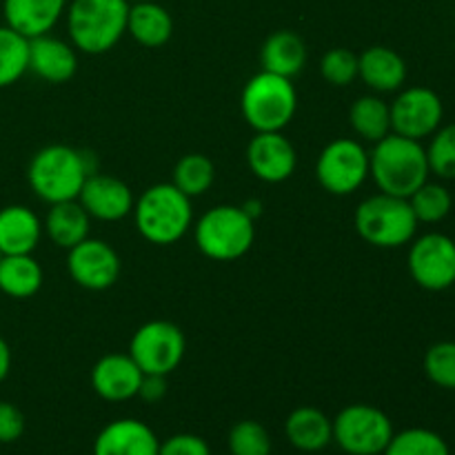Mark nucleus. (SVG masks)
Wrapping results in <instances>:
<instances>
[{"instance_id": "nucleus-42", "label": "nucleus", "mask_w": 455, "mask_h": 455, "mask_svg": "<svg viewBox=\"0 0 455 455\" xmlns=\"http://www.w3.org/2000/svg\"><path fill=\"white\" fill-rule=\"evenodd\" d=\"M0 258H3V256H0Z\"/></svg>"}, {"instance_id": "nucleus-25", "label": "nucleus", "mask_w": 455, "mask_h": 455, "mask_svg": "<svg viewBox=\"0 0 455 455\" xmlns=\"http://www.w3.org/2000/svg\"><path fill=\"white\" fill-rule=\"evenodd\" d=\"M262 69L271 74L293 78L300 74L307 65V44L296 31H274L269 38L262 43L260 49Z\"/></svg>"}, {"instance_id": "nucleus-40", "label": "nucleus", "mask_w": 455, "mask_h": 455, "mask_svg": "<svg viewBox=\"0 0 455 455\" xmlns=\"http://www.w3.org/2000/svg\"><path fill=\"white\" fill-rule=\"evenodd\" d=\"M243 209L253 218V220H258V216L262 213V203L260 200H247V203L243 204Z\"/></svg>"}, {"instance_id": "nucleus-4", "label": "nucleus", "mask_w": 455, "mask_h": 455, "mask_svg": "<svg viewBox=\"0 0 455 455\" xmlns=\"http://www.w3.org/2000/svg\"><path fill=\"white\" fill-rule=\"evenodd\" d=\"M127 0H71L67 4V31L78 52L100 56L127 34Z\"/></svg>"}, {"instance_id": "nucleus-35", "label": "nucleus", "mask_w": 455, "mask_h": 455, "mask_svg": "<svg viewBox=\"0 0 455 455\" xmlns=\"http://www.w3.org/2000/svg\"><path fill=\"white\" fill-rule=\"evenodd\" d=\"M320 74L333 87H347L358 78V56L351 49H329L320 60Z\"/></svg>"}, {"instance_id": "nucleus-16", "label": "nucleus", "mask_w": 455, "mask_h": 455, "mask_svg": "<svg viewBox=\"0 0 455 455\" xmlns=\"http://www.w3.org/2000/svg\"><path fill=\"white\" fill-rule=\"evenodd\" d=\"M142 378L145 373L129 354L102 355L92 369L93 391L107 403H127L138 398Z\"/></svg>"}, {"instance_id": "nucleus-15", "label": "nucleus", "mask_w": 455, "mask_h": 455, "mask_svg": "<svg viewBox=\"0 0 455 455\" xmlns=\"http://www.w3.org/2000/svg\"><path fill=\"white\" fill-rule=\"evenodd\" d=\"M78 203L96 220L116 222L133 212L136 198H133V191L129 189L127 182L109 176V173L93 172L80 189Z\"/></svg>"}, {"instance_id": "nucleus-26", "label": "nucleus", "mask_w": 455, "mask_h": 455, "mask_svg": "<svg viewBox=\"0 0 455 455\" xmlns=\"http://www.w3.org/2000/svg\"><path fill=\"white\" fill-rule=\"evenodd\" d=\"M43 287V267L31 253L0 258V291L16 300L36 296Z\"/></svg>"}, {"instance_id": "nucleus-32", "label": "nucleus", "mask_w": 455, "mask_h": 455, "mask_svg": "<svg viewBox=\"0 0 455 455\" xmlns=\"http://www.w3.org/2000/svg\"><path fill=\"white\" fill-rule=\"evenodd\" d=\"M425 149L431 173L440 180H455V123L440 124Z\"/></svg>"}, {"instance_id": "nucleus-11", "label": "nucleus", "mask_w": 455, "mask_h": 455, "mask_svg": "<svg viewBox=\"0 0 455 455\" xmlns=\"http://www.w3.org/2000/svg\"><path fill=\"white\" fill-rule=\"evenodd\" d=\"M407 265L413 283L427 291H447L455 284V240L447 234H431L413 238Z\"/></svg>"}, {"instance_id": "nucleus-24", "label": "nucleus", "mask_w": 455, "mask_h": 455, "mask_svg": "<svg viewBox=\"0 0 455 455\" xmlns=\"http://www.w3.org/2000/svg\"><path fill=\"white\" fill-rule=\"evenodd\" d=\"M127 34L142 47H163L173 36V18L156 0L129 4Z\"/></svg>"}, {"instance_id": "nucleus-10", "label": "nucleus", "mask_w": 455, "mask_h": 455, "mask_svg": "<svg viewBox=\"0 0 455 455\" xmlns=\"http://www.w3.org/2000/svg\"><path fill=\"white\" fill-rule=\"evenodd\" d=\"M315 178L331 196H349L369 178V151L354 138L331 140L318 156Z\"/></svg>"}, {"instance_id": "nucleus-2", "label": "nucleus", "mask_w": 455, "mask_h": 455, "mask_svg": "<svg viewBox=\"0 0 455 455\" xmlns=\"http://www.w3.org/2000/svg\"><path fill=\"white\" fill-rule=\"evenodd\" d=\"M93 173L92 156L69 145H47L31 156L27 180L47 204L78 200L84 180Z\"/></svg>"}, {"instance_id": "nucleus-37", "label": "nucleus", "mask_w": 455, "mask_h": 455, "mask_svg": "<svg viewBox=\"0 0 455 455\" xmlns=\"http://www.w3.org/2000/svg\"><path fill=\"white\" fill-rule=\"evenodd\" d=\"M25 434V416L12 403L0 400V444L16 443Z\"/></svg>"}, {"instance_id": "nucleus-22", "label": "nucleus", "mask_w": 455, "mask_h": 455, "mask_svg": "<svg viewBox=\"0 0 455 455\" xmlns=\"http://www.w3.org/2000/svg\"><path fill=\"white\" fill-rule=\"evenodd\" d=\"M284 434L298 451L318 453L333 443V422L320 409L298 407L289 413Z\"/></svg>"}, {"instance_id": "nucleus-34", "label": "nucleus", "mask_w": 455, "mask_h": 455, "mask_svg": "<svg viewBox=\"0 0 455 455\" xmlns=\"http://www.w3.org/2000/svg\"><path fill=\"white\" fill-rule=\"evenodd\" d=\"M231 455H271L269 431L256 420H240L231 427L229 438Z\"/></svg>"}, {"instance_id": "nucleus-12", "label": "nucleus", "mask_w": 455, "mask_h": 455, "mask_svg": "<svg viewBox=\"0 0 455 455\" xmlns=\"http://www.w3.org/2000/svg\"><path fill=\"white\" fill-rule=\"evenodd\" d=\"M389 109L391 133L420 142L434 136L444 118L443 98L429 87L400 89Z\"/></svg>"}, {"instance_id": "nucleus-8", "label": "nucleus", "mask_w": 455, "mask_h": 455, "mask_svg": "<svg viewBox=\"0 0 455 455\" xmlns=\"http://www.w3.org/2000/svg\"><path fill=\"white\" fill-rule=\"evenodd\" d=\"M333 422V443L347 455H382L394 438V422L373 404H349Z\"/></svg>"}, {"instance_id": "nucleus-27", "label": "nucleus", "mask_w": 455, "mask_h": 455, "mask_svg": "<svg viewBox=\"0 0 455 455\" xmlns=\"http://www.w3.org/2000/svg\"><path fill=\"white\" fill-rule=\"evenodd\" d=\"M349 124L355 136L364 142L376 145L391 133V109L389 102L380 96H360L349 109Z\"/></svg>"}, {"instance_id": "nucleus-39", "label": "nucleus", "mask_w": 455, "mask_h": 455, "mask_svg": "<svg viewBox=\"0 0 455 455\" xmlns=\"http://www.w3.org/2000/svg\"><path fill=\"white\" fill-rule=\"evenodd\" d=\"M9 371H12V349H9L7 340L0 336V385L7 380Z\"/></svg>"}, {"instance_id": "nucleus-36", "label": "nucleus", "mask_w": 455, "mask_h": 455, "mask_svg": "<svg viewBox=\"0 0 455 455\" xmlns=\"http://www.w3.org/2000/svg\"><path fill=\"white\" fill-rule=\"evenodd\" d=\"M158 455H212V449L200 435L176 434L160 443Z\"/></svg>"}, {"instance_id": "nucleus-18", "label": "nucleus", "mask_w": 455, "mask_h": 455, "mask_svg": "<svg viewBox=\"0 0 455 455\" xmlns=\"http://www.w3.org/2000/svg\"><path fill=\"white\" fill-rule=\"evenodd\" d=\"M78 69V53L71 43L52 34L29 40V71L52 84L67 83Z\"/></svg>"}, {"instance_id": "nucleus-14", "label": "nucleus", "mask_w": 455, "mask_h": 455, "mask_svg": "<svg viewBox=\"0 0 455 455\" xmlns=\"http://www.w3.org/2000/svg\"><path fill=\"white\" fill-rule=\"evenodd\" d=\"M247 163L258 180L278 185L293 176L298 167V154L283 132H260L247 145Z\"/></svg>"}, {"instance_id": "nucleus-41", "label": "nucleus", "mask_w": 455, "mask_h": 455, "mask_svg": "<svg viewBox=\"0 0 455 455\" xmlns=\"http://www.w3.org/2000/svg\"><path fill=\"white\" fill-rule=\"evenodd\" d=\"M127 3L129 4H132V3H145V0H127Z\"/></svg>"}, {"instance_id": "nucleus-5", "label": "nucleus", "mask_w": 455, "mask_h": 455, "mask_svg": "<svg viewBox=\"0 0 455 455\" xmlns=\"http://www.w3.org/2000/svg\"><path fill=\"white\" fill-rule=\"evenodd\" d=\"M355 229L364 243L378 249H398L411 243L418 231V218L407 198L376 194L364 198L355 209Z\"/></svg>"}, {"instance_id": "nucleus-6", "label": "nucleus", "mask_w": 455, "mask_h": 455, "mask_svg": "<svg viewBox=\"0 0 455 455\" xmlns=\"http://www.w3.org/2000/svg\"><path fill=\"white\" fill-rule=\"evenodd\" d=\"M240 109L256 133L283 132L298 111V92L291 78L262 69L244 84Z\"/></svg>"}, {"instance_id": "nucleus-9", "label": "nucleus", "mask_w": 455, "mask_h": 455, "mask_svg": "<svg viewBox=\"0 0 455 455\" xmlns=\"http://www.w3.org/2000/svg\"><path fill=\"white\" fill-rule=\"evenodd\" d=\"M187 340L178 324L169 320H151L138 327L129 342V355L151 376H169L185 358Z\"/></svg>"}, {"instance_id": "nucleus-1", "label": "nucleus", "mask_w": 455, "mask_h": 455, "mask_svg": "<svg viewBox=\"0 0 455 455\" xmlns=\"http://www.w3.org/2000/svg\"><path fill=\"white\" fill-rule=\"evenodd\" d=\"M369 176L382 194L409 198L431 176L425 145L420 140L389 133L369 151Z\"/></svg>"}, {"instance_id": "nucleus-23", "label": "nucleus", "mask_w": 455, "mask_h": 455, "mask_svg": "<svg viewBox=\"0 0 455 455\" xmlns=\"http://www.w3.org/2000/svg\"><path fill=\"white\" fill-rule=\"evenodd\" d=\"M89 229H92V216L84 212V207L78 200L49 204V212L43 222V231L56 247L69 251L71 247L89 238Z\"/></svg>"}, {"instance_id": "nucleus-30", "label": "nucleus", "mask_w": 455, "mask_h": 455, "mask_svg": "<svg viewBox=\"0 0 455 455\" xmlns=\"http://www.w3.org/2000/svg\"><path fill=\"white\" fill-rule=\"evenodd\" d=\"M382 455H451L447 440L431 429L411 427L394 434Z\"/></svg>"}, {"instance_id": "nucleus-21", "label": "nucleus", "mask_w": 455, "mask_h": 455, "mask_svg": "<svg viewBox=\"0 0 455 455\" xmlns=\"http://www.w3.org/2000/svg\"><path fill=\"white\" fill-rule=\"evenodd\" d=\"M43 238V222L25 204L0 209V256L34 253Z\"/></svg>"}, {"instance_id": "nucleus-33", "label": "nucleus", "mask_w": 455, "mask_h": 455, "mask_svg": "<svg viewBox=\"0 0 455 455\" xmlns=\"http://www.w3.org/2000/svg\"><path fill=\"white\" fill-rule=\"evenodd\" d=\"M422 369L435 387L455 391V342L443 340L431 345L422 360Z\"/></svg>"}, {"instance_id": "nucleus-20", "label": "nucleus", "mask_w": 455, "mask_h": 455, "mask_svg": "<svg viewBox=\"0 0 455 455\" xmlns=\"http://www.w3.org/2000/svg\"><path fill=\"white\" fill-rule=\"evenodd\" d=\"M358 78L378 93L400 92L407 83V62L395 49L373 44L358 56Z\"/></svg>"}, {"instance_id": "nucleus-17", "label": "nucleus", "mask_w": 455, "mask_h": 455, "mask_svg": "<svg viewBox=\"0 0 455 455\" xmlns=\"http://www.w3.org/2000/svg\"><path fill=\"white\" fill-rule=\"evenodd\" d=\"M156 431L136 418L109 422L93 440V455H158Z\"/></svg>"}, {"instance_id": "nucleus-3", "label": "nucleus", "mask_w": 455, "mask_h": 455, "mask_svg": "<svg viewBox=\"0 0 455 455\" xmlns=\"http://www.w3.org/2000/svg\"><path fill=\"white\" fill-rule=\"evenodd\" d=\"M132 213L138 234L147 243L160 244V247L185 238L194 222L191 198L182 194L173 182H160L142 191Z\"/></svg>"}, {"instance_id": "nucleus-28", "label": "nucleus", "mask_w": 455, "mask_h": 455, "mask_svg": "<svg viewBox=\"0 0 455 455\" xmlns=\"http://www.w3.org/2000/svg\"><path fill=\"white\" fill-rule=\"evenodd\" d=\"M29 71V38L0 25V89L18 83Z\"/></svg>"}, {"instance_id": "nucleus-19", "label": "nucleus", "mask_w": 455, "mask_h": 455, "mask_svg": "<svg viewBox=\"0 0 455 455\" xmlns=\"http://www.w3.org/2000/svg\"><path fill=\"white\" fill-rule=\"evenodd\" d=\"M67 0H3L4 25L25 38L44 36L67 12Z\"/></svg>"}, {"instance_id": "nucleus-29", "label": "nucleus", "mask_w": 455, "mask_h": 455, "mask_svg": "<svg viewBox=\"0 0 455 455\" xmlns=\"http://www.w3.org/2000/svg\"><path fill=\"white\" fill-rule=\"evenodd\" d=\"M216 180V167L203 154H187L176 163L172 173V182L189 198L207 194Z\"/></svg>"}, {"instance_id": "nucleus-31", "label": "nucleus", "mask_w": 455, "mask_h": 455, "mask_svg": "<svg viewBox=\"0 0 455 455\" xmlns=\"http://www.w3.org/2000/svg\"><path fill=\"white\" fill-rule=\"evenodd\" d=\"M407 200L411 204L413 213H416L418 222H425V225L443 222L451 213L453 207L451 191L444 185H440V182L431 180H427L420 189L413 191Z\"/></svg>"}, {"instance_id": "nucleus-38", "label": "nucleus", "mask_w": 455, "mask_h": 455, "mask_svg": "<svg viewBox=\"0 0 455 455\" xmlns=\"http://www.w3.org/2000/svg\"><path fill=\"white\" fill-rule=\"evenodd\" d=\"M167 394V376H151L145 373L142 378L140 391H138V398H142L145 403H160Z\"/></svg>"}, {"instance_id": "nucleus-7", "label": "nucleus", "mask_w": 455, "mask_h": 455, "mask_svg": "<svg viewBox=\"0 0 455 455\" xmlns=\"http://www.w3.org/2000/svg\"><path fill=\"white\" fill-rule=\"evenodd\" d=\"M194 240L203 256L212 260H238L253 247L256 220L243 207L218 204L196 222Z\"/></svg>"}, {"instance_id": "nucleus-13", "label": "nucleus", "mask_w": 455, "mask_h": 455, "mask_svg": "<svg viewBox=\"0 0 455 455\" xmlns=\"http://www.w3.org/2000/svg\"><path fill=\"white\" fill-rule=\"evenodd\" d=\"M67 271L78 287L89 291H105L118 283L123 262L109 243L84 238L67 253Z\"/></svg>"}]
</instances>
